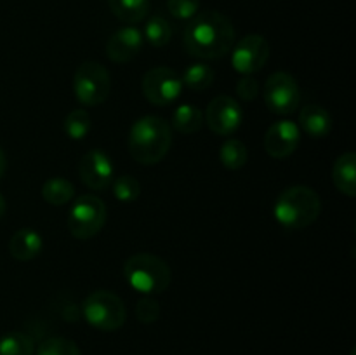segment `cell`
Returning a JSON list of instances; mask_svg holds the SVG:
<instances>
[{
	"label": "cell",
	"mask_w": 356,
	"mask_h": 355,
	"mask_svg": "<svg viewBox=\"0 0 356 355\" xmlns=\"http://www.w3.org/2000/svg\"><path fill=\"white\" fill-rule=\"evenodd\" d=\"M320 211V195L306 184L285 188L273 205L275 219L289 230H301L313 225L318 219Z\"/></svg>",
	"instance_id": "3"
},
{
	"label": "cell",
	"mask_w": 356,
	"mask_h": 355,
	"mask_svg": "<svg viewBox=\"0 0 356 355\" xmlns=\"http://www.w3.org/2000/svg\"><path fill=\"white\" fill-rule=\"evenodd\" d=\"M263 96L270 111L277 115H292L301 103V89L294 77L287 72L270 75L264 84Z\"/></svg>",
	"instance_id": "8"
},
{
	"label": "cell",
	"mask_w": 356,
	"mask_h": 355,
	"mask_svg": "<svg viewBox=\"0 0 356 355\" xmlns=\"http://www.w3.org/2000/svg\"><path fill=\"white\" fill-rule=\"evenodd\" d=\"M332 181L341 194L348 197L356 195V155L353 152H346L334 162Z\"/></svg>",
	"instance_id": "17"
},
{
	"label": "cell",
	"mask_w": 356,
	"mask_h": 355,
	"mask_svg": "<svg viewBox=\"0 0 356 355\" xmlns=\"http://www.w3.org/2000/svg\"><path fill=\"white\" fill-rule=\"evenodd\" d=\"M37 355H80V348L68 338H49L38 345Z\"/></svg>",
	"instance_id": "26"
},
{
	"label": "cell",
	"mask_w": 356,
	"mask_h": 355,
	"mask_svg": "<svg viewBox=\"0 0 356 355\" xmlns=\"http://www.w3.org/2000/svg\"><path fill=\"white\" fill-rule=\"evenodd\" d=\"M143 33L136 26H124L106 42V56L113 63H129L141 52Z\"/></svg>",
	"instance_id": "14"
},
{
	"label": "cell",
	"mask_w": 356,
	"mask_h": 355,
	"mask_svg": "<svg viewBox=\"0 0 356 355\" xmlns=\"http://www.w3.org/2000/svg\"><path fill=\"white\" fill-rule=\"evenodd\" d=\"M124 277L127 284L141 294H160L170 284V268L155 254L139 253L125 261Z\"/></svg>",
	"instance_id": "4"
},
{
	"label": "cell",
	"mask_w": 356,
	"mask_h": 355,
	"mask_svg": "<svg viewBox=\"0 0 356 355\" xmlns=\"http://www.w3.org/2000/svg\"><path fill=\"white\" fill-rule=\"evenodd\" d=\"M110 72L97 61H83L73 77V93L83 106H97L110 96Z\"/></svg>",
	"instance_id": "7"
},
{
	"label": "cell",
	"mask_w": 356,
	"mask_h": 355,
	"mask_svg": "<svg viewBox=\"0 0 356 355\" xmlns=\"http://www.w3.org/2000/svg\"><path fill=\"white\" fill-rule=\"evenodd\" d=\"M145 37L153 47H163L172 38V26L162 16H152L145 24Z\"/></svg>",
	"instance_id": "24"
},
{
	"label": "cell",
	"mask_w": 356,
	"mask_h": 355,
	"mask_svg": "<svg viewBox=\"0 0 356 355\" xmlns=\"http://www.w3.org/2000/svg\"><path fill=\"white\" fill-rule=\"evenodd\" d=\"M111 13L127 24L141 23L149 10V0H108Z\"/></svg>",
	"instance_id": "18"
},
{
	"label": "cell",
	"mask_w": 356,
	"mask_h": 355,
	"mask_svg": "<svg viewBox=\"0 0 356 355\" xmlns=\"http://www.w3.org/2000/svg\"><path fill=\"white\" fill-rule=\"evenodd\" d=\"M44 247L40 233L31 228H21L13 233L9 240V253L17 261H31Z\"/></svg>",
	"instance_id": "15"
},
{
	"label": "cell",
	"mask_w": 356,
	"mask_h": 355,
	"mask_svg": "<svg viewBox=\"0 0 356 355\" xmlns=\"http://www.w3.org/2000/svg\"><path fill=\"white\" fill-rule=\"evenodd\" d=\"M301 129L292 120H278L264 134V150L273 159H287L298 150Z\"/></svg>",
	"instance_id": "13"
},
{
	"label": "cell",
	"mask_w": 356,
	"mask_h": 355,
	"mask_svg": "<svg viewBox=\"0 0 356 355\" xmlns=\"http://www.w3.org/2000/svg\"><path fill=\"white\" fill-rule=\"evenodd\" d=\"M3 214H6V198L0 194V219H2Z\"/></svg>",
	"instance_id": "32"
},
{
	"label": "cell",
	"mask_w": 356,
	"mask_h": 355,
	"mask_svg": "<svg viewBox=\"0 0 356 355\" xmlns=\"http://www.w3.org/2000/svg\"><path fill=\"white\" fill-rule=\"evenodd\" d=\"M204 125V113L198 106L190 103L179 104L172 113V127L181 134H193Z\"/></svg>",
	"instance_id": "19"
},
{
	"label": "cell",
	"mask_w": 356,
	"mask_h": 355,
	"mask_svg": "<svg viewBox=\"0 0 356 355\" xmlns=\"http://www.w3.org/2000/svg\"><path fill=\"white\" fill-rule=\"evenodd\" d=\"M216 79V72L209 65L204 63H195L184 70L183 86L190 87L191 90H205L212 86Z\"/></svg>",
	"instance_id": "23"
},
{
	"label": "cell",
	"mask_w": 356,
	"mask_h": 355,
	"mask_svg": "<svg viewBox=\"0 0 356 355\" xmlns=\"http://www.w3.org/2000/svg\"><path fill=\"white\" fill-rule=\"evenodd\" d=\"M243 111L238 101L232 96L214 97L205 110V122L214 134L232 136L242 125Z\"/></svg>",
	"instance_id": "11"
},
{
	"label": "cell",
	"mask_w": 356,
	"mask_h": 355,
	"mask_svg": "<svg viewBox=\"0 0 356 355\" xmlns=\"http://www.w3.org/2000/svg\"><path fill=\"white\" fill-rule=\"evenodd\" d=\"M106 205L97 195L83 194L73 202L68 214V230L75 239L89 240L103 230Z\"/></svg>",
	"instance_id": "6"
},
{
	"label": "cell",
	"mask_w": 356,
	"mask_h": 355,
	"mask_svg": "<svg viewBox=\"0 0 356 355\" xmlns=\"http://www.w3.org/2000/svg\"><path fill=\"white\" fill-rule=\"evenodd\" d=\"M299 129L312 138H325L332 131V117L325 108L308 104L299 113Z\"/></svg>",
	"instance_id": "16"
},
{
	"label": "cell",
	"mask_w": 356,
	"mask_h": 355,
	"mask_svg": "<svg viewBox=\"0 0 356 355\" xmlns=\"http://www.w3.org/2000/svg\"><path fill=\"white\" fill-rule=\"evenodd\" d=\"M6 155H3L2 148H0V180H2L3 173H6Z\"/></svg>",
	"instance_id": "31"
},
{
	"label": "cell",
	"mask_w": 356,
	"mask_h": 355,
	"mask_svg": "<svg viewBox=\"0 0 356 355\" xmlns=\"http://www.w3.org/2000/svg\"><path fill=\"white\" fill-rule=\"evenodd\" d=\"M113 195L120 202H134L141 195V184L136 178L124 174L113 181Z\"/></svg>",
	"instance_id": "27"
},
{
	"label": "cell",
	"mask_w": 356,
	"mask_h": 355,
	"mask_svg": "<svg viewBox=\"0 0 356 355\" xmlns=\"http://www.w3.org/2000/svg\"><path fill=\"white\" fill-rule=\"evenodd\" d=\"M200 0H167V9L176 19H191L198 13Z\"/></svg>",
	"instance_id": "29"
},
{
	"label": "cell",
	"mask_w": 356,
	"mask_h": 355,
	"mask_svg": "<svg viewBox=\"0 0 356 355\" xmlns=\"http://www.w3.org/2000/svg\"><path fill=\"white\" fill-rule=\"evenodd\" d=\"M92 129V118H90L89 111L83 110V108H76V110L70 111L66 115L65 122H63V131L68 136L70 139H75V141H80V139L86 138L87 134Z\"/></svg>",
	"instance_id": "22"
},
{
	"label": "cell",
	"mask_w": 356,
	"mask_h": 355,
	"mask_svg": "<svg viewBox=\"0 0 356 355\" xmlns=\"http://www.w3.org/2000/svg\"><path fill=\"white\" fill-rule=\"evenodd\" d=\"M42 197L51 205H65L75 197V187L65 178H51L42 187Z\"/></svg>",
	"instance_id": "20"
},
{
	"label": "cell",
	"mask_w": 356,
	"mask_h": 355,
	"mask_svg": "<svg viewBox=\"0 0 356 355\" xmlns=\"http://www.w3.org/2000/svg\"><path fill=\"white\" fill-rule=\"evenodd\" d=\"M219 160L229 171L242 169L249 160L247 146L240 139H228V141L222 143L221 150H219Z\"/></svg>",
	"instance_id": "21"
},
{
	"label": "cell",
	"mask_w": 356,
	"mask_h": 355,
	"mask_svg": "<svg viewBox=\"0 0 356 355\" xmlns=\"http://www.w3.org/2000/svg\"><path fill=\"white\" fill-rule=\"evenodd\" d=\"M160 305L156 299L145 296L138 301L136 305V317H138L139 322L143 324H153L160 317Z\"/></svg>",
	"instance_id": "28"
},
{
	"label": "cell",
	"mask_w": 356,
	"mask_h": 355,
	"mask_svg": "<svg viewBox=\"0 0 356 355\" xmlns=\"http://www.w3.org/2000/svg\"><path fill=\"white\" fill-rule=\"evenodd\" d=\"M79 178L90 190H106L115 180L113 162L103 150H90L80 159Z\"/></svg>",
	"instance_id": "12"
},
{
	"label": "cell",
	"mask_w": 356,
	"mask_h": 355,
	"mask_svg": "<svg viewBox=\"0 0 356 355\" xmlns=\"http://www.w3.org/2000/svg\"><path fill=\"white\" fill-rule=\"evenodd\" d=\"M141 89L149 103L156 104V106H167L181 96L183 80L172 68L156 66L145 73Z\"/></svg>",
	"instance_id": "9"
},
{
	"label": "cell",
	"mask_w": 356,
	"mask_h": 355,
	"mask_svg": "<svg viewBox=\"0 0 356 355\" xmlns=\"http://www.w3.org/2000/svg\"><path fill=\"white\" fill-rule=\"evenodd\" d=\"M83 319L87 324L99 331H111L120 329L127 319V310H125L124 301L118 298L115 292L104 291H94L83 299L82 305Z\"/></svg>",
	"instance_id": "5"
},
{
	"label": "cell",
	"mask_w": 356,
	"mask_h": 355,
	"mask_svg": "<svg viewBox=\"0 0 356 355\" xmlns=\"http://www.w3.org/2000/svg\"><path fill=\"white\" fill-rule=\"evenodd\" d=\"M35 343L28 334L9 333L0 338V355H33Z\"/></svg>",
	"instance_id": "25"
},
{
	"label": "cell",
	"mask_w": 356,
	"mask_h": 355,
	"mask_svg": "<svg viewBox=\"0 0 356 355\" xmlns=\"http://www.w3.org/2000/svg\"><path fill=\"white\" fill-rule=\"evenodd\" d=\"M172 145V127L156 115H146L132 124L129 132V152L136 162L155 166L169 153Z\"/></svg>",
	"instance_id": "2"
},
{
	"label": "cell",
	"mask_w": 356,
	"mask_h": 355,
	"mask_svg": "<svg viewBox=\"0 0 356 355\" xmlns=\"http://www.w3.org/2000/svg\"><path fill=\"white\" fill-rule=\"evenodd\" d=\"M270 44L263 35H247L232 49V65L238 73L252 75L266 65Z\"/></svg>",
	"instance_id": "10"
},
{
	"label": "cell",
	"mask_w": 356,
	"mask_h": 355,
	"mask_svg": "<svg viewBox=\"0 0 356 355\" xmlns=\"http://www.w3.org/2000/svg\"><path fill=\"white\" fill-rule=\"evenodd\" d=\"M184 47L200 59H219L235 45V28L232 19L218 10L197 13L184 30Z\"/></svg>",
	"instance_id": "1"
},
{
	"label": "cell",
	"mask_w": 356,
	"mask_h": 355,
	"mask_svg": "<svg viewBox=\"0 0 356 355\" xmlns=\"http://www.w3.org/2000/svg\"><path fill=\"white\" fill-rule=\"evenodd\" d=\"M236 94L245 101L256 100V96L259 94V84H257V80L254 77L245 75L236 84Z\"/></svg>",
	"instance_id": "30"
}]
</instances>
